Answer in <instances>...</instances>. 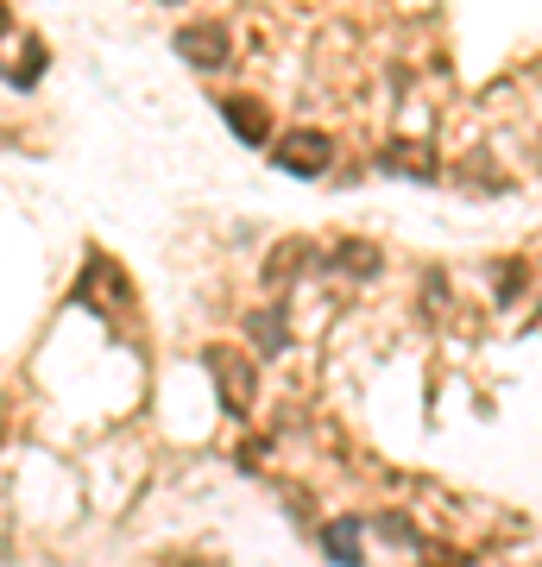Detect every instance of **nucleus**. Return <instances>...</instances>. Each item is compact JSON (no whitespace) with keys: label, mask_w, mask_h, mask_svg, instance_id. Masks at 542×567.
I'll use <instances>...</instances> for the list:
<instances>
[{"label":"nucleus","mask_w":542,"mask_h":567,"mask_svg":"<svg viewBox=\"0 0 542 567\" xmlns=\"http://www.w3.org/2000/svg\"><path fill=\"white\" fill-rule=\"evenodd\" d=\"M246 341L259 347L265 360L284 353V347H290V322H284V309H253V316H246Z\"/></svg>","instance_id":"obj_5"},{"label":"nucleus","mask_w":542,"mask_h":567,"mask_svg":"<svg viewBox=\"0 0 542 567\" xmlns=\"http://www.w3.org/2000/svg\"><path fill=\"white\" fill-rule=\"evenodd\" d=\"M379 164H385V171H398V177H422V183H436V158H429L422 145H385Z\"/></svg>","instance_id":"obj_6"},{"label":"nucleus","mask_w":542,"mask_h":567,"mask_svg":"<svg viewBox=\"0 0 542 567\" xmlns=\"http://www.w3.org/2000/svg\"><path fill=\"white\" fill-rule=\"evenodd\" d=\"M379 529L391 536V543H417V529L403 524V517H379Z\"/></svg>","instance_id":"obj_10"},{"label":"nucleus","mask_w":542,"mask_h":567,"mask_svg":"<svg viewBox=\"0 0 542 567\" xmlns=\"http://www.w3.org/2000/svg\"><path fill=\"white\" fill-rule=\"evenodd\" d=\"M328 158H335V140L328 133H284V145H272V164L278 171H290V177H321L328 171Z\"/></svg>","instance_id":"obj_1"},{"label":"nucleus","mask_w":542,"mask_h":567,"mask_svg":"<svg viewBox=\"0 0 542 567\" xmlns=\"http://www.w3.org/2000/svg\"><path fill=\"white\" fill-rule=\"evenodd\" d=\"M208 372H215V391H222L227 410H246V404H253V365H246L241 353L208 347Z\"/></svg>","instance_id":"obj_3"},{"label":"nucleus","mask_w":542,"mask_h":567,"mask_svg":"<svg viewBox=\"0 0 542 567\" xmlns=\"http://www.w3.org/2000/svg\"><path fill=\"white\" fill-rule=\"evenodd\" d=\"M328 561H341V567H360V524L354 517H341V524H328Z\"/></svg>","instance_id":"obj_8"},{"label":"nucleus","mask_w":542,"mask_h":567,"mask_svg":"<svg viewBox=\"0 0 542 567\" xmlns=\"http://www.w3.org/2000/svg\"><path fill=\"white\" fill-rule=\"evenodd\" d=\"M379 246H366V240H341L335 246V271H347V278H372L379 271Z\"/></svg>","instance_id":"obj_7"},{"label":"nucleus","mask_w":542,"mask_h":567,"mask_svg":"<svg viewBox=\"0 0 542 567\" xmlns=\"http://www.w3.org/2000/svg\"><path fill=\"white\" fill-rule=\"evenodd\" d=\"M222 114H227V126H234V133H241L246 145H272V114H265V107L253 102V95H227Z\"/></svg>","instance_id":"obj_4"},{"label":"nucleus","mask_w":542,"mask_h":567,"mask_svg":"<svg viewBox=\"0 0 542 567\" xmlns=\"http://www.w3.org/2000/svg\"><path fill=\"white\" fill-rule=\"evenodd\" d=\"M7 25H13V13H7V0H0V39H7Z\"/></svg>","instance_id":"obj_11"},{"label":"nucleus","mask_w":542,"mask_h":567,"mask_svg":"<svg viewBox=\"0 0 542 567\" xmlns=\"http://www.w3.org/2000/svg\"><path fill=\"white\" fill-rule=\"evenodd\" d=\"M303 259H309V252H303V240H290V252H278V259L265 265V278H272V284H278V278H290V271H297Z\"/></svg>","instance_id":"obj_9"},{"label":"nucleus","mask_w":542,"mask_h":567,"mask_svg":"<svg viewBox=\"0 0 542 567\" xmlns=\"http://www.w3.org/2000/svg\"><path fill=\"white\" fill-rule=\"evenodd\" d=\"M177 51L196 63V70H222V63L234 58V39H227V25L202 20V25H183L177 32Z\"/></svg>","instance_id":"obj_2"}]
</instances>
